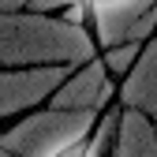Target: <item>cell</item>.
I'll list each match as a JSON object with an SVG mask.
<instances>
[{
	"mask_svg": "<svg viewBox=\"0 0 157 157\" xmlns=\"http://www.w3.org/2000/svg\"><path fill=\"white\" fill-rule=\"evenodd\" d=\"M101 52L90 26L67 23L64 15L0 11V71L34 64H82Z\"/></svg>",
	"mask_w": 157,
	"mask_h": 157,
	"instance_id": "cell-1",
	"label": "cell"
},
{
	"mask_svg": "<svg viewBox=\"0 0 157 157\" xmlns=\"http://www.w3.org/2000/svg\"><path fill=\"white\" fill-rule=\"evenodd\" d=\"M97 120H101V112L56 109L45 101V105L23 112L19 120H11L8 131H0V146H8L19 157H56L60 150L82 142L97 127Z\"/></svg>",
	"mask_w": 157,
	"mask_h": 157,
	"instance_id": "cell-2",
	"label": "cell"
},
{
	"mask_svg": "<svg viewBox=\"0 0 157 157\" xmlns=\"http://www.w3.org/2000/svg\"><path fill=\"white\" fill-rule=\"evenodd\" d=\"M75 64H34V67H4L0 71V124L19 120L23 112L45 105L52 90L67 78Z\"/></svg>",
	"mask_w": 157,
	"mask_h": 157,
	"instance_id": "cell-3",
	"label": "cell"
},
{
	"mask_svg": "<svg viewBox=\"0 0 157 157\" xmlns=\"http://www.w3.org/2000/svg\"><path fill=\"white\" fill-rule=\"evenodd\" d=\"M116 97H120V78H116L105 64V56L97 52L90 60L75 64L67 78L52 90L49 105L56 109H86V112H105Z\"/></svg>",
	"mask_w": 157,
	"mask_h": 157,
	"instance_id": "cell-4",
	"label": "cell"
},
{
	"mask_svg": "<svg viewBox=\"0 0 157 157\" xmlns=\"http://www.w3.org/2000/svg\"><path fill=\"white\" fill-rule=\"evenodd\" d=\"M157 8V0H97L90 8V30L97 45L109 49L116 41H127L131 30L139 26V19Z\"/></svg>",
	"mask_w": 157,
	"mask_h": 157,
	"instance_id": "cell-5",
	"label": "cell"
},
{
	"mask_svg": "<svg viewBox=\"0 0 157 157\" xmlns=\"http://www.w3.org/2000/svg\"><path fill=\"white\" fill-rule=\"evenodd\" d=\"M109 157H157V124L142 109L120 105V120H116Z\"/></svg>",
	"mask_w": 157,
	"mask_h": 157,
	"instance_id": "cell-6",
	"label": "cell"
},
{
	"mask_svg": "<svg viewBox=\"0 0 157 157\" xmlns=\"http://www.w3.org/2000/svg\"><path fill=\"white\" fill-rule=\"evenodd\" d=\"M120 105L142 109L150 120L157 124V34L146 41L139 64L120 78Z\"/></svg>",
	"mask_w": 157,
	"mask_h": 157,
	"instance_id": "cell-7",
	"label": "cell"
},
{
	"mask_svg": "<svg viewBox=\"0 0 157 157\" xmlns=\"http://www.w3.org/2000/svg\"><path fill=\"white\" fill-rule=\"evenodd\" d=\"M142 49H146V41H135V37H127V41H116V45L101 49V56H105L109 71H112L116 78H124V75H127V71H131L135 64H139Z\"/></svg>",
	"mask_w": 157,
	"mask_h": 157,
	"instance_id": "cell-8",
	"label": "cell"
},
{
	"mask_svg": "<svg viewBox=\"0 0 157 157\" xmlns=\"http://www.w3.org/2000/svg\"><path fill=\"white\" fill-rule=\"evenodd\" d=\"M82 4V0H30V11H41V15H64L67 8Z\"/></svg>",
	"mask_w": 157,
	"mask_h": 157,
	"instance_id": "cell-9",
	"label": "cell"
},
{
	"mask_svg": "<svg viewBox=\"0 0 157 157\" xmlns=\"http://www.w3.org/2000/svg\"><path fill=\"white\" fill-rule=\"evenodd\" d=\"M86 153H90V135H86L82 142H75V146H67V150H60L56 157H86Z\"/></svg>",
	"mask_w": 157,
	"mask_h": 157,
	"instance_id": "cell-10",
	"label": "cell"
},
{
	"mask_svg": "<svg viewBox=\"0 0 157 157\" xmlns=\"http://www.w3.org/2000/svg\"><path fill=\"white\" fill-rule=\"evenodd\" d=\"M0 11H30V0H0Z\"/></svg>",
	"mask_w": 157,
	"mask_h": 157,
	"instance_id": "cell-11",
	"label": "cell"
},
{
	"mask_svg": "<svg viewBox=\"0 0 157 157\" xmlns=\"http://www.w3.org/2000/svg\"><path fill=\"white\" fill-rule=\"evenodd\" d=\"M0 157H19V153H11L8 146H0Z\"/></svg>",
	"mask_w": 157,
	"mask_h": 157,
	"instance_id": "cell-12",
	"label": "cell"
},
{
	"mask_svg": "<svg viewBox=\"0 0 157 157\" xmlns=\"http://www.w3.org/2000/svg\"><path fill=\"white\" fill-rule=\"evenodd\" d=\"M82 4H86V8H94V0H82Z\"/></svg>",
	"mask_w": 157,
	"mask_h": 157,
	"instance_id": "cell-13",
	"label": "cell"
}]
</instances>
